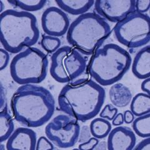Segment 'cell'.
Wrapping results in <instances>:
<instances>
[{"mask_svg": "<svg viewBox=\"0 0 150 150\" xmlns=\"http://www.w3.org/2000/svg\"><path fill=\"white\" fill-rule=\"evenodd\" d=\"M106 92L92 79L81 78L67 83L61 90L59 110L78 121L85 122L98 115L104 104Z\"/></svg>", "mask_w": 150, "mask_h": 150, "instance_id": "6da1fadb", "label": "cell"}, {"mask_svg": "<svg viewBox=\"0 0 150 150\" xmlns=\"http://www.w3.org/2000/svg\"><path fill=\"white\" fill-rule=\"evenodd\" d=\"M14 118L27 128L46 123L55 110V100L48 89L36 84H25L13 94L11 101Z\"/></svg>", "mask_w": 150, "mask_h": 150, "instance_id": "7a4b0ae2", "label": "cell"}, {"mask_svg": "<svg viewBox=\"0 0 150 150\" xmlns=\"http://www.w3.org/2000/svg\"><path fill=\"white\" fill-rule=\"evenodd\" d=\"M0 36L3 48L19 53L36 44L40 38L37 19L32 13L6 9L0 14Z\"/></svg>", "mask_w": 150, "mask_h": 150, "instance_id": "3957f363", "label": "cell"}, {"mask_svg": "<svg viewBox=\"0 0 150 150\" xmlns=\"http://www.w3.org/2000/svg\"><path fill=\"white\" fill-rule=\"evenodd\" d=\"M132 59L130 54L115 43L102 45L93 53L88 71L101 86L112 85L129 70Z\"/></svg>", "mask_w": 150, "mask_h": 150, "instance_id": "277c9868", "label": "cell"}, {"mask_svg": "<svg viewBox=\"0 0 150 150\" xmlns=\"http://www.w3.org/2000/svg\"><path fill=\"white\" fill-rule=\"evenodd\" d=\"M111 28L105 18L95 13L79 16L71 23L67 39L73 48L91 55L109 37Z\"/></svg>", "mask_w": 150, "mask_h": 150, "instance_id": "5b68a950", "label": "cell"}, {"mask_svg": "<svg viewBox=\"0 0 150 150\" xmlns=\"http://www.w3.org/2000/svg\"><path fill=\"white\" fill-rule=\"evenodd\" d=\"M48 64L45 53L30 47L13 58L9 67L10 74L13 80L21 85L39 84L46 78Z\"/></svg>", "mask_w": 150, "mask_h": 150, "instance_id": "8992f818", "label": "cell"}, {"mask_svg": "<svg viewBox=\"0 0 150 150\" xmlns=\"http://www.w3.org/2000/svg\"><path fill=\"white\" fill-rule=\"evenodd\" d=\"M88 68L86 55L71 46L61 47L51 55L50 74L59 83H69L81 78Z\"/></svg>", "mask_w": 150, "mask_h": 150, "instance_id": "52a82bcc", "label": "cell"}, {"mask_svg": "<svg viewBox=\"0 0 150 150\" xmlns=\"http://www.w3.org/2000/svg\"><path fill=\"white\" fill-rule=\"evenodd\" d=\"M114 33L119 43L128 48H138L150 41V16L137 11L116 23Z\"/></svg>", "mask_w": 150, "mask_h": 150, "instance_id": "ba28073f", "label": "cell"}, {"mask_svg": "<svg viewBox=\"0 0 150 150\" xmlns=\"http://www.w3.org/2000/svg\"><path fill=\"white\" fill-rule=\"evenodd\" d=\"M80 130L78 120L69 115H59L46 126L45 134L56 146L69 148L79 141Z\"/></svg>", "mask_w": 150, "mask_h": 150, "instance_id": "9c48e42d", "label": "cell"}, {"mask_svg": "<svg viewBox=\"0 0 150 150\" xmlns=\"http://www.w3.org/2000/svg\"><path fill=\"white\" fill-rule=\"evenodd\" d=\"M94 6L102 18L118 23L136 11V0H96Z\"/></svg>", "mask_w": 150, "mask_h": 150, "instance_id": "30bf717a", "label": "cell"}, {"mask_svg": "<svg viewBox=\"0 0 150 150\" xmlns=\"http://www.w3.org/2000/svg\"><path fill=\"white\" fill-rule=\"evenodd\" d=\"M69 26L68 16L59 8L49 7L42 15L41 26L47 35L62 36L68 32Z\"/></svg>", "mask_w": 150, "mask_h": 150, "instance_id": "8fae6325", "label": "cell"}, {"mask_svg": "<svg viewBox=\"0 0 150 150\" xmlns=\"http://www.w3.org/2000/svg\"><path fill=\"white\" fill-rule=\"evenodd\" d=\"M137 143L134 131L127 126H120L111 131L107 141L108 150H133Z\"/></svg>", "mask_w": 150, "mask_h": 150, "instance_id": "7c38bea8", "label": "cell"}, {"mask_svg": "<svg viewBox=\"0 0 150 150\" xmlns=\"http://www.w3.org/2000/svg\"><path fill=\"white\" fill-rule=\"evenodd\" d=\"M36 133L28 128H18L7 141V150H36Z\"/></svg>", "mask_w": 150, "mask_h": 150, "instance_id": "4fadbf2b", "label": "cell"}, {"mask_svg": "<svg viewBox=\"0 0 150 150\" xmlns=\"http://www.w3.org/2000/svg\"><path fill=\"white\" fill-rule=\"evenodd\" d=\"M132 72L140 79L150 77V45L144 46L135 55L132 63Z\"/></svg>", "mask_w": 150, "mask_h": 150, "instance_id": "5bb4252c", "label": "cell"}, {"mask_svg": "<svg viewBox=\"0 0 150 150\" xmlns=\"http://www.w3.org/2000/svg\"><path fill=\"white\" fill-rule=\"evenodd\" d=\"M109 97L112 104L118 108L127 106L131 104L133 99L129 88L120 83L111 85L109 90Z\"/></svg>", "mask_w": 150, "mask_h": 150, "instance_id": "9a60e30c", "label": "cell"}, {"mask_svg": "<svg viewBox=\"0 0 150 150\" xmlns=\"http://www.w3.org/2000/svg\"><path fill=\"white\" fill-rule=\"evenodd\" d=\"M60 9L73 15H82L95 5L93 0H56Z\"/></svg>", "mask_w": 150, "mask_h": 150, "instance_id": "2e32d148", "label": "cell"}, {"mask_svg": "<svg viewBox=\"0 0 150 150\" xmlns=\"http://www.w3.org/2000/svg\"><path fill=\"white\" fill-rule=\"evenodd\" d=\"M130 110L138 117L150 113V96L145 93L137 94L131 102Z\"/></svg>", "mask_w": 150, "mask_h": 150, "instance_id": "e0dca14e", "label": "cell"}, {"mask_svg": "<svg viewBox=\"0 0 150 150\" xmlns=\"http://www.w3.org/2000/svg\"><path fill=\"white\" fill-rule=\"evenodd\" d=\"M15 131V124L8 109L0 111V142L8 140Z\"/></svg>", "mask_w": 150, "mask_h": 150, "instance_id": "ac0fdd59", "label": "cell"}, {"mask_svg": "<svg viewBox=\"0 0 150 150\" xmlns=\"http://www.w3.org/2000/svg\"><path fill=\"white\" fill-rule=\"evenodd\" d=\"M90 128L93 137L97 139H103L110 133L111 124L108 120L98 118L91 121Z\"/></svg>", "mask_w": 150, "mask_h": 150, "instance_id": "d6986e66", "label": "cell"}, {"mask_svg": "<svg viewBox=\"0 0 150 150\" xmlns=\"http://www.w3.org/2000/svg\"><path fill=\"white\" fill-rule=\"evenodd\" d=\"M7 1L12 6L29 13L40 10L47 3L46 0H8Z\"/></svg>", "mask_w": 150, "mask_h": 150, "instance_id": "ffe728a7", "label": "cell"}, {"mask_svg": "<svg viewBox=\"0 0 150 150\" xmlns=\"http://www.w3.org/2000/svg\"><path fill=\"white\" fill-rule=\"evenodd\" d=\"M132 127L134 132L141 138L150 137V113L136 118Z\"/></svg>", "mask_w": 150, "mask_h": 150, "instance_id": "44dd1931", "label": "cell"}, {"mask_svg": "<svg viewBox=\"0 0 150 150\" xmlns=\"http://www.w3.org/2000/svg\"><path fill=\"white\" fill-rule=\"evenodd\" d=\"M62 44L61 40L57 37L49 35H44L41 40V45L46 52L54 53L59 48Z\"/></svg>", "mask_w": 150, "mask_h": 150, "instance_id": "7402d4cb", "label": "cell"}, {"mask_svg": "<svg viewBox=\"0 0 150 150\" xmlns=\"http://www.w3.org/2000/svg\"><path fill=\"white\" fill-rule=\"evenodd\" d=\"M118 109L115 106L108 104L103 108L100 113V118L106 119L108 121H112L118 114Z\"/></svg>", "mask_w": 150, "mask_h": 150, "instance_id": "603a6c76", "label": "cell"}, {"mask_svg": "<svg viewBox=\"0 0 150 150\" xmlns=\"http://www.w3.org/2000/svg\"><path fill=\"white\" fill-rule=\"evenodd\" d=\"M54 145L48 138L41 137L37 140L36 150H53Z\"/></svg>", "mask_w": 150, "mask_h": 150, "instance_id": "cb8c5ba5", "label": "cell"}, {"mask_svg": "<svg viewBox=\"0 0 150 150\" xmlns=\"http://www.w3.org/2000/svg\"><path fill=\"white\" fill-rule=\"evenodd\" d=\"M99 144L98 139L92 137L87 142L83 143L79 145V149L81 150H93Z\"/></svg>", "mask_w": 150, "mask_h": 150, "instance_id": "d4e9b609", "label": "cell"}, {"mask_svg": "<svg viewBox=\"0 0 150 150\" xmlns=\"http://www.w3.org/2000/svg\"><path fill=\"white\" fill-rule=\"evenodd\" d=\"M150 9V0H136V11L145 13Z\"/></svg>", "mask_w": 150, "mask_h": 150, "instance_id": "484cf974", "label": "cell"}, {"mask_svg": "<svg viewBox=\"0 0 150 150\" xmlns=\"http://www.w3.org/2000/svg\"><path fill=\"white\" fill-rule=\"evenodd\" d=\"M9 62V54L5 49H0V70L5 69Z\"/></svg>", "mask_w": 150, "mask_h": 150, "instance_id": "4316f807", "label": "cell"}, {"mask_svg": "<svg viewBox=\"0 0 150 150\" xmlns=\"http://www.w3.org/2000/svg\"><path fill=\"white\" fill-rule=\"evenodd\" d=\"M91 133L90 131V128L87 126H84L80 130V134H79V142L84 143V136H86L87 139L89 140L91 138Z\"/></svg>", "mask_w": 150, "mask_h": 150, "instance_id": "83f0119b", "label": "cell"}, {"mask_svg": "<svg viewBox=\"0 0 150 150\" xmlns=\"http://www.w3.org/2000/svg\"><path fill=\"white\" fill-rule=\"evenodd\" d=\"M133 150H150V137L141 141Z\"/></svg>", "mask_w": 150, "mask_h": 150, "instance_id": "f1b7e54d", "label": "cell"}, {"mask_svg": "<svg viewBox=\"0 0 150 150\" xmlns=\"http://www.w3.org/2000/svg\"><path fill=\"white\" fill-rule=\"evenodd\" d=\"M0 100H1V102H0V111L8 109L6 96L3 84L1 85V98H0Z\"/></svg>", "mask_w": 150, "mask_h": 150, "instance_id": "f546056e", "label": "cell"}, {"mask_svg": "<svg viewBox=\"0 0 150 150\" xmlns=\"http://www.w3.org/2000/svg\"><path fill=\"white\" fill-rule=\"evenodd\" d=\"M124 120L126 124H131L133 123L134 120V115L131 110H126L124 112Z\"/></svg>", "mask_w": 150, "mask_h": 150, "instance_id": "4dcf8cb0", "label": "cell"}, {"mask_svg": "<svg viewBox=\"0 0 150 150\" xmlns=\"http://www.w3.org/2000/svg\"><path fill=\"white\" fill-rule=\"evenodd\" d=\"M125 123L124 120V115L121 112L117 114V115L115 117V118L112 120V125L116 126H120Z\"/></svg>", "mask_w": 150, "mask_h": 150, "instance_id": "1f68e13d", "label": "cell"}, {"mask_svg": "<svg viewBox=\"0 0 150 150\" xmlns=\"http://www.w3.org/2000/svg\"><path fill=\"white\" fill-rule=\"evenodd\" d=\"M142 90L150 96V77L144 79L141 84Z\"/></svg>", "mask_w": 150, "mask_h": 150, "instance_id": "d6a6232c", "label": "cell"}, {"mask_svg": "<svg viewBox=\"0 0 150 150\" xmlns=\"http://www.w3.org/2000/svg\"><path fill=\"white\" fill-rule=\"evenodd\" d=\"M107 144L105 142H101L98 144V146L93 150H106Z\"/></svg>", "mask_w": 150, "mask_h": 150, "instance_id": "836d02e7", "label": "cell"}, {"mask_svg": "<svg viewBox=\"0 0 150 150\" xmlns=\"http://www.w3.org/2000/svg\"><path fill=\"white\" fill-rule=\"evenodd\" d=\"M4 3L2 1H0V13H2L4 12Z\"/></svg>", "mask_w": 150, "mask_h": 150, "instance_id": "e575fe53", "label": "cell"}, {"mask_svg": "<svg viewBox=\"0 0 150 150\" xmlns=\"http://www.w3.org/2000/svg\"><path fill=\"white\" fill-rule=\"evenodd\" d=\"M0 150H5V146L2 143L1 144V146H0Z\"/></svg>", "mask_w": 150, "mask_h": 150, "instance_id": "d590c367", "label": "cell"}, {"mask_svg": "<svg viewBox=\"0 0 150 150\" xmlns=\"http://www.w3.org/2000/svg\"><path fill=\"white\" fill-rule=\"evenodd\" d=\"M72 150H81V149H79V148H74V149H73Z\"/></svg>", "mask_w": 150, "mask_h": 150, "instance_id": "8d00e7d4", "label": "cell"}, {"mask_svg": "<svg viewBox=\"0 0 150 150\" xmlns=\"http://www.w3.org/2000/svg\"><path fill=\"white\" fill-rule=\"evenodd\" d=\"M53 150H59V149H53Z\"/></svg>", "mask_w": 150, "mask_h": 150, "instance_id": "74e56055", "label": "cell"}, {"mask_svg": "<svg viewBox=\"0 0 150 150\" xmlns=\"http://www.w3.org/2000/svg\"><path fill=\"white\" fill-rule=\"evenodd\" d=\"M149 15H150V10H149Z\"/></svg>", "mask_w": 150, "mask_h": 150, "instance_id": "f35d334b", "label": "cell"}]
</instances>
